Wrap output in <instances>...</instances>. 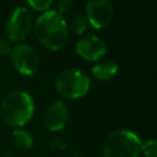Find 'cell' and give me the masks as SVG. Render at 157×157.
<instances>
[{
  "label": "cell",
  "mask_w": 157,
  "mask_h": 157,
  "mask_svg": "<svg viewBox=\"0 0 157 157\" xmlns=\"http://www.w3.org/2000/svg\"><path fill=\"white\" fill-rule=\"evenodd\" d=\"M37 39L50 50L63 49L69 39V26L63 15L55 10L43 12L34 23Z\"/></svg>",
  "instance_id": "obj_1"
},
{
  "label": "cell",
  "mask_w": 157,
  "mask_h": 157,
  "mask_svg": "<svg viewBox=\"0 0 157 157\" xmlns=\"http://www.w3.org/2000/svg\"><path fill=\"white\" fill-rule=\"evenodd\" d=\"M34 113V103L32 97L25 91H12L7 93L0 105L2 120L15 128L23 126L31 120Z\"/></svg>",
  "instance_id": "obj_2"
},
{
  "label": "cell",
  "mask_w": 157,
  "mask_h": 157,
  "mask_svg": "<svg viewBox=\"0 0 157 157\" xmlns=\"http://www.w3.org/2000/svg\"><path fill=\"white\" fill-rule=\"evenodd\" d=\"M142 141L132 131L118 129L110 132L103 144V157H137Z\"/></svg>",
  "instance_id": "obj_3"
},
{
  "label": "cell",
  "mask_w": 157,
  "mask_h": 157,
  "mask_svg": "<svg viewBox=\"0 0 157 157\" xmlns=\"http://www.w3.org/2000/svg\"><path fill=\"white\" fill-rule=\"evenodd\" d=\"M56 91L66 98L76 99L83 97L90 90L88 76L77 69H64L55 77Z\"/></svg>",
  "instance_id": "obj_4"
},
{
  "label": "cell",
  "mask_w": 157,
  "mask_h": 157,
  "mask_svg": "<svg viewBox=\"0 0 157 157\" xmlns=\"http://www.w3.org/2000/svg\"><path fill=\"white\" fill-rule=\"evenodd\" d=\"M32 15L26 6L16 7L5 23L6 38L10 42H22L31 31Z\"/></svg>",
  "instance_id": "obj_5"
},
{
  "label": "cell",
  "mask_w": 157,
  "mask_h": 157,
  "mask_svg": "<svg viewBox=\"0 0 157 157\" xmlns=\"http://www.w3.org/2000/svg\"><path fill=\"white\" fill-rule=\"evenodd\" d=\"M11 63L17 72L25 76H31L37 72L39 67V56L33 47L20 43L15 45L11 52Z\"/></svg>",
  "instance_id": "obj_6"
},
{
  "label": "cell",
  "mask_w": 157,
  "mask_h": 157,
  "mask_svg": "<svg viewBox=\"0 0 157 157\" xmlns=\"http://www.w3.org/2000/svg\"><path fill=\"white\" fill-rule=\"evenodd\" d=\"M113 17V6L109 0H88L86 5V20L90 25L101 29L105 27Z\"/></svg>",
  "instance_id": "obj_7"
},
{
  "label": "cell",
  "mask_w": 157,
  "mask_h": 157,
  "mask_svg": "<svg viewBox=\"0 0 157 157\" xmlns=\"http://www.w3.org/2000/svg\"><path fill=\"white\" fill-rule=\"evenodd\" d=\"M76 53L90 61H98L107 53V44L94 34H85L76 42Z\"/></svg>",
  "instance_id": "obj_8"
},
{
  "label": "cell",
  "mask_w": 157,
  "mask_h": 157,
  "mask_svg": "<svg viewBox=\"0 0 157 157\" xmlns=\"http://www.w3.org/2000/svg\"><path fill=\"white\" fill-rule=\"evenodd\" d=\"M69 120V108L61 101L53 102L44 113V125L49 131H60Z\"/></svg>",
  "instance_id": "obj_9"
},
{
  "label": "cell",
  "mask_w": 157,
  "mask_h": 157,
  "mask_svg": "<svg viewBox=\"0 0 157 157\" xmlns=\"http://www.w3.org/2000/svg\"><path fill=\"white\" fill-rule=\"evenodd\" d=\"M118 64L112 60V59H103L97 61L92 69H91V74L92 76L98 80V81H108L110 78H113L117 72H118Z\"/></svg>",
  "instance_id": "obj_10"
},
{
  "label": "cell",
  "mask_w": 157,
  "mask_h": 157,
  "mask_svg": "<svg viewBox=\"0 0 157 157\" xmlns=\"http://www.w3.org/2000/svg\"><path fill=\"white\" fill-rule=\"evenodd\" d=\"M11 141L15 148L20 151H27L33 146V137L26 130L22 129H16L12 131Z\"/></svg>",
  "instance_id": "obj_11"
},
{
  "label": "cell",
  "mask_w": 157,
  "mask_h": 157,
  "mask_svg": "<svg viewBox=\"0 0 157 157\" xmlns=\"http://www.w3.org/2000/svg\"><path fill=\"white\" fill-rule=\"evenodd\" d=\"M87 27V20L81 13H75L70 20V29L75 34H82L86 31Z\"/></svg>",
  "instance_id": "obj_12"
},
{
  "label": "cell",
  "mask_w": 157,
  "mask_h": 157,
  "mask_svg": "<svg viewBox=\"0 0 157 157\" xmlns=\"http://www.w3.org/2000/svg\"><path fill=\"white\" fill-rule=\"evenodd\" d=\"M140 152H142V155L145 157H157V142H156V140L150 139L146 142H144L141 145Z\"/></svg>",
  "instance_id": "obj_13"
},
{
  "label": "cell",
  "mask_w": 157,
  "mask_h": 157,
  "mask_svg": "<svg viewBox=\"0 0 157 157\" xmlns=\"http://www.w3.org/2000/svg\"><path fill=\"white\" fill-rule=\"evenodd\" d=\"M28 2V5L37 10V11H48V9L50 7V5L53 4V0H26Z\"/></svg>",
  "instance_id": "obj_14"
},
{
  "label": "cell",
  "mask_w": 157,
  "mask_h": 157,
  "mask_svg": "<svg viewBox=\"0 0 157 157\" xmlns=\"http://www.w3.org/2000/svg\"><path fill=\"white\" fill-rule=\"evenodd\" d=\"M72 2L74 0H55V11L59 12L60 15L65 13L71 9Z\"/></svg>",
  "instance_id": "obj_15"
},
{
  "label": "cell",
  "mask_w": 157,
  "mask_h": 157,
  "mask_svg": "<svg viewBox=\"0 0 157 157\" xmlns=\"http://www.w3.org/2000/svg\"><path fill=\"white\" fill-rule=\"evenodd\" d=\"M11 44L7 38L0 37V55H7L11 52Z\"/></svg>",
  "instance_id": "obj_16"
}]
</instances>
